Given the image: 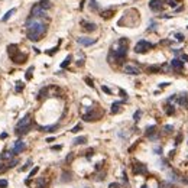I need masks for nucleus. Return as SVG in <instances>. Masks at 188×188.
<instances>
[{
    "label": "nucleus",
    "mask_w": 188,
    "mask_h": 188,
    "mask_svg": "<svg viewBox=\"0 0 188 188\" xmlns=\"http://www.w3.org/2000/svg\"><path fill=\"white\" fill-rule=\"evenodd\" d=\"M26 28H28V38L31 41H33V42H36L46 33L48 25L44 20V18L29 16V19L26 20Z\"/></svg>",
    "instance_id": "obj_1"
},
{
    "label": "nucleus",
    "mask_w": 188,
    "mask_h": 188,
    "mask_svg": "<svg viewBox=\"0 0 188 188\" xmlns=\"http://www.w3.org/2000/svg\"><path fill=\"white\" fill-rule=\"evenodd\" d=\"M127 55V39L122 38L116 42V45L112 48L110 54H109V62H112L113 59L117 62H122L125 57Z\"/></svg>",
    "instance_id": "obj_2"
},
{
    "label": "nucleus",
    "mask_w": 188,
    "mask_h": 188,
    "mask_svg": "<svg viewBox=\"0 0 188 188\" xmlns=\"http://www.w3.org/2000/svg\"><path fill=\"white\" fill-rule=\"evenodd\" d=\"M32 126H33V119H32L31 114H26L23 119H20L18 122V125L15 127V133L18 136H23V135H26L32 129Z\"/></svg>",
    "instance_id": "obj_3"
},
{
    "label": "nucleus",
    "mask_w": 188,
    "mask_h": 188,
    "mask_svg": "<svg viewBox=\"0 0 188 188\" xmlns=\"http://www.w3.org/2000/svg\"><path fill=\"white\" fill-rule=\"evenodd\" d=\"M48 9H51V2L49 0H41V2H38V3H35L32 6L31 16H33V18H45Z\"/></svg>",
    "instance_id": "obj_4"
},
{
    "label": "nucleus",
    "mask_w": 188,
    "mask_h": 188,
    "mask_svg": "<svg viewBox=\"0 0 188 188\" xmlns=\"http://www.w3.org/2000/svg\"><path fill=\"white\" fill-rule=\"evenodd\" d=\"M7 54H9V57L12 58V61L16 62V64H23L28 59V55L22 54L16 45H9V48H7Z\"/></svg>",
    "instance_id": "obj_5"
},
{
    "label": "nucleus",
    "mask_w": 188,
    "mask_h": 188,
    "mask_svg": "<svg viewBox=\"0 0 188 188\" xmlns=\"http://www.w3.org/2000/svg\"><path fill=\"white\" fill-rule=\"evenodd\" d=\"M151 48H153V45L151 44V42H148V41H145V39H140L138 44L135 45V52H136V54H145V52H148Z\"/></svg>",
    "instance_id": "obj_6"
},
{
    "label": "nucleus",
    "mask_w": 188,
    "mask_h": 188,
    "mask_svg": "<svg viewBox=\"0 0 188 188\" xmlns=\"http://www.w3.org/2000/svg\"><path fill=\"white\" fill-rule=\"evenodd\" d=\"M100 117V113L96 112V110H90V112H87L83 116V120L84 122H94V120H99Z\"/></svg>",
    "instance_id": "obj_7"
},
{
    "label": "nucleus",
    "mask_w": 188,
    "mask_h": 188,
    "mask_svg": "<svg viewBox=\"0 0 188 188\" xmlns=\"http://www.w3.org/2000/svg\"><path fill=\"white\" fill-rule=\"evenodd\" d=\"M25 149H26V143H25L23 140H16V142H15V146H13V149H12V153H13L15 156H16L18 153L23 152Z\"/></svg>",
    "instance_id": "obj_8"
},
{
    "label": "nucleus",
    "mask_w": 188,
    "mask_h": 188,
    "mask_svg": "<svg viewBox=\"0 0 188 188\" xmlns=\"http://www.w3.org/2000/svg\"><path fill=\"white\" fill-rule=\"evenodd\" d=\"M77 42H78L80 45H83V46H91V45H94L96 42H97V39H96V38L81 36V38H78V39H77Z\"/></svg>",
    "instance_id": "obj_9"
},
{
    "label": "nucleus",
    "mask_w": 188,
    "mask_h": 188,
    "mask_svg": "<svg viewBox=\"0 0 188 188\" xmlns=\"http://www.w3.org/2000/svg\"><path fill=\"white\" fill-rule=\"evenodd\" d=\"M123 71H125L126 74H130V75H139V74H140V70H139V67H136V65H132V64H127V65H125Z\"/></svg>",
    "instance_id": "obj_10"
},
{
    "label": "nucleus",
    "mask_w": 188,
    "mask_h": 188,
    "mask_svg": "<svg viewBox=\"0 0 188 188\" xmlns=\"http://www.w3.org/2000/svg\"><path fill=\"white\" fill-rule=\"evenodd\" d=\"M162 6H164V0H151V2H149V7H151L153 12H161Z\"/></svg>",
    "instance_id": "obj_11"
},
{
    "label": "nucleus",
    "mask_w": 188,
    "mask_h": 188,
    "mask_svg": "<svg viewBox=\"0 0 188 188\" xmlns=\"http://www.w3.org/2000/svg\"><path fill=\"white\" fill-rule=\"evenodd\" d=\"M133 172L136 175H146L148 174V168L143 165V164H136L133 166Z\"/></svg>",
    "instance_id": "obj_12"
},
{
    "label": "nucleus",
    "mask_w": 188,
    "mask_h": 188,
    "mask_svg": "<svg viewBox=\"0 0 188 188\" xmlns=\"http://www.w3.org/2000/svg\"><path fill=\"white\" fill-rule=\"evenodd\" d=\"M145 135L148 136L151 140H156L158 139V135H156V126H149L148 129H146V132H145Z\"/></svg>",
    "instance_id": "obj_13"
},
{
    "label": "nucleus",
    "mask_w": 188,
    "mask_h": 188,
    "mask_svg": "<svg viewBox=\"0 0 188 188\" xmlns=\"http://www.w3.org/2000/svg\"><path fill=\"white\" fill-rule=\"evenodd\" d=\"M171 67L174 68V70H177V71H181V70L184 68V62L178 58H174L172 61H171Z\"/></svg>",
    "instance_id": "obj_14"
},
{
    "label": "nucleus",
    "mask_w": 188,
    "mask_h": 188,
    "mask_svg": "<svg viewBox=\"0 0 188 188\" xmlns=\"http://www.w3.org/2000/svg\"><path fill=\"white\" fill-rule=\"evenodd\" d=\"M59 127V125L57 123V125H51V126H39L38 129L41 130V132H54V130H57Z\"/></svg>",
    "instance_id": "obj_15"
},
{
    "label": "nucleus",
    "mask_w": 188,
    "mask_h": 188,
    "mask_svg": "<svg viewBox=\"0 0 188 188\" xmlns=\"http://www.w3.org/2000/svg\"><path fill=\"white\" fill-rule=\"evenodd\" d=\"M83 23V26H84L85 31H88V32H93L97 29V25L96 23H90V22H81Z\"/></svg>",
    "instance_id": "obj_16"
},
{
    "label": "nucleus",
    "mask_w": 188,
    "mask_h": 188,
    "mask_svg": "<svg viewBox=\"0 0 188 188\" xmlns=\"http://www.w3.org/2000/svg\"><path fill=\"white\" fill-rule=\"evenodd\" d=\"M146 71L149 74H156V72H161V65H149L146 68Z\"/></svg>",
    "instance_id": "obj_17"
},
{
    "label": "nucleus",
    "mask_w": 188,
    "mask_h": 188,
    "mask_svg": "<svg viewBox=\"0 0 188 188\" xmlns=\"http://www.w3.org/2000/svg\"><path fill=\"white\" fill-rule=\"evenodd\" d=\"M120 106H122V101H114L112 104V113L113 114H116V113L120 112Z\"/></svg>",
    "instance_id": "obj_18"
},
{
    "label": "nucleus",
    "mask_w": 188,
    "mask_h": 188,
    "mask_svg": "<svg viewBox=\"0 0 188 188\" xmlns=\"http://www.w3.org/2000/svg\"><path fill=\"white\" fill-rule=\"evenodd\" d=\"M46 185H48V181L45 178H39L36 181V187L38 188H46Z\"/></svg>",
    "instance_id": "obj_19"
},
{
    "label": "nucleus",
    "mask_w": 188,
    "mask_h": 188,
    "mask_svg": "<svg viewBox=\"0 0 188 188\" xmlns=\"http://www.w3.org/2000/svg\"><path fill=\"white\" fill-rule=\"evenodd\" d=\"M71 172H67V171H64L62 172V178H61V181L62 182H70L71 181Z\"/></svg>",
    "instance_id": "obj_20"
},
{
    "label": "nucleus",
    "mask_w": 188,
    "mask_h": 188,
    "mask_svg": "<svg viewBox=\"0 0 188 188\" xmlns=\"http://www.w3.org/2000/svg\"><path fill=\"white\" fill-rule=\"evenodd\" d=\"M87 142V138L85 136H78V138L74 139V145H83Z\"/></svg>",
    "instance_id": "obj_21"
},
{
    "label": "nucleus",
    "mask_w": 188,
    "mask_h": 188,
    "mask_svg": "<svg viewBox=\"0 0 188 188\" xmlns=\"http://www.w3.org/2000/svg\"><path fill=\"white\" fill-rule=\"evenodd\" d=\"M178 103L181 104V106H184V107H188V96H187V94H185L184 97H179Z\"/></svg>",
    "instance_id": "obj_22"
},
{
    "label": "nucleus",
    "mask_w": 188,
    "mask_h": 188,
    "mask_svg": "<svg viewBox=\"0 0 188 188\" xmlns=\"http://www.w3.org/2000/svg\"><path fill=\"white\" fill-rule=\"evenodd\" d=\"M18 162H19V159H18L16 156H13V158H12V159H10V161L7 162V166H9V169H10V168H13V166H16V165H18Z\"/></svg>",
    "instance_id": "obj_23"
},
{
    "label": "nucleus",
    "mask_w": 188,
    "mask_h": 188,
    "mask_svg": "<svg viewBox=\"0 0 188 188\" xmlns=\"http://www.w3.org/2000/svg\"><path fill=\"white\" fill-rule=\"evenodd\" d=\"M113 10H104V12H101V18H104V19H109V18H112L113 16Z\"/></svg>",
    "instance_id": "obj_24"
},
{
    "label": "nucleus",
    "mask_w": 188,
    "mask_h": 188,
    "mask_svg": "<svg viewBox=\"0 0 188 188\" xmlns=\"http://www.w3.org/2000/svg\"><path fill=\"white\" fill-rule=\"evenodd\" d=\"M13 13H15V9H10L9 12H7V13H6L5 16H3V18H2V22H6V20H9L10 16H12Z\"/></svg>",
    "instance_id": "obj_25"
},
{
    "label": "nucleus",
    "mask_w": 188,
    "mask_h": 188,
    "mask_svg": "<svg viewBox=\"0 0 188 188\" xmlns=\"http://www.w3.org/2000/svg\"><path fill=\"white\" fill-rule=\"evenodd\" d=\"M71 59H72V57H71V55H68L67 58L64 59V62H62V64H61V68H65V67H67L68 64L71 62Z\"/></svg>",
    "instance_id": "obj_26"
},
{
    "label": "nucleus",
    "mask_w": 188,
    "mask_h": 188,
    "mask_svg": "<svg viewBox=\"0 0 188 188\" xmlns=\"http://www.w3.org/2000/svg\"><path fill=\"white\" fill-rule=\"evenodd\" d=\"M33 70H35V68H33V67H31V68H29V70L26 71V74H25L26 80H31V78H32V72H33Z\"/></svg>",
    "instance_id": "obj_27"
},
{
    "label": "nucleus",
    "mask_w": 188,
    "mask_h": 188,
    "mask_svg": "<svg viewBox=\"0 0 188 188\" xmlns=\"http://www.w3.org/2000/svg\"><path fill=\"white\" fill-rule=\"evenodd\" d=\"M90 7L93 10H99V5L96 3V0H90Z\"/></svg>",
    "instance_id": "obj_28"
},
{
    "label": "nucleus",
    "mask_w": 188,
    "mask_h": 188,
    "mask_svg": "<svg viewBox=\"0 0 188 188\" xmlns=\"http://www.w3.org/2000/svg\"><path fill=\"white\" fill-rule=\"evenodd\" d=\"M140 114H142V112H140V110H136V112H135V114H133V120L138 122L139 119H140Z\"/></svg>",
    "instance_id": "obj_29"
},
{
    "label": "nucleus",
    "mask_w": 188,
    "mask_h": 188,
    "mask_svg": "<svg viewBox=\"0 0 188 188\" xmlns=\"http://www.w3.org/2000/svg\"><path fill=\"white\" fill-rule=\"evenodd\" d=\"M31 165H32V161L29 159V161H26V164H25V165H23L22 168H20V171H26V169H28V168H29Z\"/></svg>",
    "instance_id": "obj_30"
},
{
    "label": "nucleus",
    "mask_w": 188,
    "mask_h": 188,
    "mask_svg": "<svg viewBox=\"0 0 188 188\" xmlns=\"http://www.w3.org/2000/svg\"><path fill=\"white\" fill-rule=\"evenodd\" d=\"M81 129H83V126H81V125H77V126H74V127H72L71 132H72V133H77V132H80Z\"/></svg>",
    "instance_id": "obj_31"
},
{
    "label": "nucleus",
    "mask_w": 188,
    "mask_h": 188,
    "mask_svg": "<svg viewBox=\"0 0 188 188\" xmlns=\"http://www.w3.org/2000/svg\"><path fill=\"white\" fill-rule=\"evenodd\" d=\"M164 130H165L166 133H171V132L174 130V127H172L171 125H166V126H164Z\"/></svg>",
    "instance_id": "obj_32"
},
{
    "label": "nucleus",
    "mask_w": 188,
    "mask_h": 188,
    "mask_svg": "<svg viewBox=\"0 0 188 188\" xmlns=\"http://www.w3.org/2000/svg\"><path fill=\"white\" fill-rule=\"evenodd\" d=\"M38 171H39V168H38V166H35V168L29 172V177H35V175L38 174Z\"/></svg>",
    "instance_id": "obj_33"
},
{
    "label": "nucleus",
    "mask_w": 188,
    "mask_h": 188,
    "mask_svg": "<svg viewBox=\"0 0 188 188\" xmlns=\"http://www.w3.org/2000/svg\"><path fill=\"white\" fill-rule=\"evenodd\" d=\"M72 159H74V153H70V155H68V156L65 158V162H67V164H71Z\"/></svg>",
    "instance_id": "obj_34"
},
{
    "label": "nucleus",
    "mask_w": 188,
    "mask_h": 188,
    "mask_svg": "<svg viewBox=\"0 0 188 188\" xmlns=\"http://www.w3.org/2000/svg\"><path fill=\"white\" fill-rule=\"evenodd\" d=\"M174 112H175L174 106H168V107H166V113H168V114H174Z\"/></svg>",
    "instance_id": "obj_35"
},
{
    "label": "nucleus",
    "mask_w": 188,
    "mask_h": 188,
    "mask_svg": "<svg viewBox=\"0 0 188 188\" xmlns=\"http://www.w3.org/2000/svg\"><path fill=\"white\" fill-rule=\"evenodd\" d=\"M22 90H23V83H22V81H19L18 85H16V91H19V93H20Z\"/></svg>",
    "instance_id": "obj_36"
},
{
    "label": "nucleus",
    "mask_w": 188,
    "mask_h": 188,
    "mask_svg": "<svg viewBox=\"0 0 188 188\" xmlns=\"http://www.w3.org/2000/svg\"><path fill=\"white\" fill-rule=\"evenodd\" d=\"M7 187V181L6 179H0V188H6Z\"/></svg>",
    "instance_id": "obj_37"
},
{
    "label": "nucleus",
    "mask_w": 188,
    "mask_h": 188,
    "mask_svg": "<svg viewBox=\"0 0 188 188\" xmlns=\"http://www.w3.org/2000/svg\"><path fill=\"white\" fill-rule=\"evenodd\" d=\"M101 90H103L106 94H112V90L109 88V87H106V85H103V87H101Z\"/></svg>",
    "instance_id": "obj_38"
},
{
    "label": "nucleus",
    "mask_w": 188,
    "mask_h": 188,
    "mask_svg": "<svg viewBox=\"0 0 188 188\" xmlns=\"http://www.w3.org/2000/svg\"><path fill=\"white\" fill-rule=\"evenodd\" d=\"M175 36H177V41H179V42H182V41H184V35H182V33H175Z\"/></svg>",
    "instance_id": "obj_39"
},
{
    "label": "nucleus",
    "mask_w": 188,
    "mask_h": 188,
    "mask_svg": "<svg viewBox=\"0 0 188 188\" xmlns=\"http://www.w3.org/2000/svg\"><path fill=\"white\" fill-rule=\"evenodd\" d=\"M93 152H94V149H88V151L85 152V156H87V158H91V156H93Z\"/></svg>",
    "instance_id": "obj_40"
},
{
    "label": "nucleus",
    "mask_w": 188,
    "mask_h": 188,
    "mask_svg": "<svg viewBox=\"0 0 188 188\" xmlns=\"http://www.w3.org/2000/svg\"><path fill=\"white\" fill-rule=\"evenodd\" d=\"M85 83H87V84H88L90 87H91V88L94 87V84H93V80H90V78H87V77H85Z\"/></svg>",
    "instance_id": "obj_41"
},
{
    "label": "nucleus",
    "mask_w": 188,
    "mask_h": 188,
    "mask_svg": "<svg viewBox=\"0 0 188 188\" xmlns=\"http://www.w3.org/2000/svg\"><path fill=\"white\" fill-rule=\"evenodd\" d=\"M62 149V146L61 145H57V146H52V151H61Z\"/></svg>",
    "instance_id": "obj_42"
},
{
    "label": "nucleus",
    "mask_w": 188,
    "mask_h": 188,
    "mask_svg": "<svg viewBox=\"0 0 188 188\" xmlns=\"http://www.w3.org/2000/svg\"><path fill=\"white\" fill-rule=\"evenodd\" d=\"M119 187H120V185H119L117 182H114V184H110V188H119Z\"/></svg>",
    "instance_id": "obj_43"
},
{
    "label": "nucleus",
    "mask_w": 188,
    "mask_h": 188,
    "mask_svg": "<svg viewBox=\"0 0 188 188\" xmlns=\"http://www.w3.org/2000/svg\"><path fill=\"white\" fill-rule=\"evenodd\" d=\"M155 152H156L158 155H161V152H162V148H155Z\"/></svg>",
    "instance_id": "obj_44"
},
{
    "label": "nucleus",
    "mask_w": 188,
    "mask_h": 188,
    "mask_svg": "<svg viewBox=\"0 0 188 188\" xmlns=\"http://www.w3.org/2000/svg\"><path fill=\"white\" fill-rule=\"evenodd\" d=\"M120 96H123V97H125V99H126V97H127V94L125 93V90H120Z\"/></svg>",
    "instance_id": "obj_45"
},
{
    "label": "nucleus",
    "mask_w": 188,
    "mask_h": 188,
    "mask_svg": "<svg viewBox=\"0 0 188 188\" xmlns=\"http://www.w3.org/2000/svg\"><path fill=\"white\" fill-rule=\"evenodd\" d=\"M179 142H181V135H178V136H177V142H175V143L178 145Z\"/></svg>",
    "instance_id": "obj_46"
},
{
    "label": "nucleus",
    "mask_w": 188,
    "mask_h": 188,
    "mask_svg": "<svg viewBox=\"0 0 188 188\" xmlns=\"http://www.w3.org/2000/svg\"><path fill=\"white\" fill-rule=\"evenodd\" d=\"M0 138H2V139H5V138H7V133H2V135H0Z\"/></svg>",
    "instance_id": "obj_47"
},
{
    "label": "nucleus",
    "mask_w": 188,
    "mask_h": 188,
    "mask_svg": "<svg viewBox=\"0 0 188 188\" xmlns=\"http://www.w3.org/2000/svg\"><path fill=\"white\" fill-rule=\"evenodd\" d=\"M182 59H185V61H188V57H187V55H184V54H182Z\"/></svg>",
    "instance_id": "obj_48"
},
{
    "label": "nucleus",
    "mask_w": 188,
    "mask_h": 188,
    "mask_svg": "<svg viewBox=\"0 0 188 188\" xmlns=\"http://www.w3.org/2000/svg\"><path fill=\"white\" fill-rule=\"evenodd\" d=\"M142 188H148V187H146V185H143V187H142Z\"/></svg>",
    "instance_id": "obj_49"
}]
</instances>
